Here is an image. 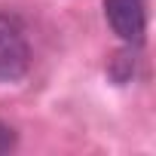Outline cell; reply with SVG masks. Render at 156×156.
<instances>
[{
	"instance_id": "2",
	"label": "cell",
	"mask_w": 156,
	"mask_h": 156,
	"mask_svg": "<svg viewBox=\"0 0 156 156\" xmlns=\"http://www.w3.org/2000/svg\"><path fill=\"white\" fill-rule=\"evenodd\" d=\"M104 19L122 43H141L147 34V0H104Z\"/></svg>"
},
{
	"instance_id": "3",
	"label": "cell",
	"mask_w": 156,
	"mask_h": 156,
	"mask_svg": "<svg viewBox=\"0 0 156 156\" xmlns=\"http://www.w3.org/2000/svg\"><path fill=\"white\" fill-rule=\"evenodd\" d=\"M12 147H16V132L6 122H0V153H9Z\"/></svg>"
},
{
	"instance_id": "1",
	"label": "cell",
	"mask_w": 156,
	"mask_h": 156,
	"mask_svg": "<svg viewBox=\"0 0 156 156\" xmlns=\"http://www.w3.org/2000/svg\"><path fill=\"white\" fill-rule=\"evenodd\" d=\"M31 67V43L16 16L0 12V86L16 83Z\"/></svg>"
}]
</instances>
